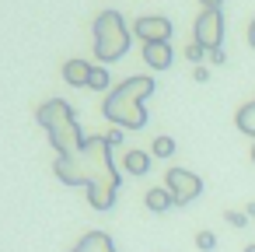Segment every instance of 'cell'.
Instances as JSON below:
<instances>
[{"mask_svg":"<svg viewBox=\"0 0 255 252\" xmlns=\"http://www.w3.org/2000/svg\"><path fill=\"white\" fill-rule=\"evenodd\" d=\"M53 172L67 186H84L88 189V203L95 210H112L116 207V193H119L123 179H119V168L112 165L109 137H88L77 151L56 154Z\"/></svg>","mask_w":255,"mask_h":252,"instance_id":"6da1fadb","label":"cell"},{"mask_svg":"<svg viewBox=\"0 0 255 252\" xmlns=\"http://www.w3.org/2000/svg\"><path fill=\"white\" fill-rule=\"evenodd\" d=\"M147 95H154V77H126L119 88H112L102 102V112L119 130H143L147 126Z\"/></svg>","mask_w":255,"mask_h":252,"instance_id":"7a4b0ae2","label":"cell"},{"mask_svg":"<svg viewBox=\"0 0 255 252\" xmlns=\"http://www.w3.org/2000/svg\"><path fill=\"white\" fill-rule=\"evenodd\" d=\"M35 119H39V126L49 133V144H53L56 154H70V151H77V147L88 140V137L81 133V123H77L74 105L63 102V98L42 102L39 112H35Z\"/></svg>","mask_w":255,"mask_h":252,"instance_id":"3957f363","label":"cell"},{"mask_svg":"<svg viewBox=\"0 0 255 252\" xmlns=\"http://www.w3.org/2000/svg\"><path fill=\"white\" fill-rule=\"evenodd\" d=\"M91 35H95V56H98V63L123 60L129 53V42H133V35H129V28H126V21H123L119 11H102L95 18Z\"/></svg>","mask_w":255,"mask_h":252,"instance_id":"277c9868","label":"cell"},{"mask_svg":"<svg viewBox=\"0 0 255 252\" xmlns=\"http://www.w3.org/2000/svg\"><path fill=\"white\" fill-rule=\"evenodd\" d=\"M192 42H199L206 53L220 49V42H224V11L220 7H203L199 11L196 28H192Z\"/></svg>","mask_w":255,"mask_h":252,"instance_id":"5b68a950","label":"cell"},{"mask_svg":"<svg viewBox=\"0 0 255 252\" xmlns=\"http://www.w3.org/2000/svg\"><path fill=\"white\" fill-rule=\"evenodd\" d=\"M164 186L171 189L175 207H185V203H192V200L203 193V179H199L196 172H189V168H168Z\"/></svg>","mask_w":255,"mask_h":252,"instance_id":"8992f818","label":"cell"},{"mask_svg":"<svg viewBox=\"0 0 255 252\" xmlns=\"http://www.w3.org/2000/svg\"><path fill=\"white\" fill-rule=\"evenodd\" d=\"M133 35L143 42H168L171 39V21L161 14H143L133 21Z\"/></svg>","mask_w":255,"mask_h":252,"instance_id":"52a82bcc","label":"cell"},{"mask_svg":"<svg viewBox=\"0 0 255 252\" xmlns=\"http://www.w3.org/2000/svg\"><path fill=\"white\" fill-rule=\"evenodd\" d=\"M171 60H175L171 42H143V63H147L150 70H168Z\"/></svg>","mask_w":255,"mask_h":252,"instance_id":"ba28073f","label":"cell"},{"mask_svg":"<svg viewBox=\"0 0 255 252\" xmlns=\"http://www.w3.org/2000/svg\"><path fill=\"white\" fill-rule=\"evenodd\" d=\"M63 81H67L70 88H88V81H91V63H88V60H67V63H63Z\"/></svg>","mask_w":255,"mask_h":252,"instance_id":"9c48e42d","label":"cell"},{"mask_svg":"<svg viewBox=\"0 0 255 252\" xmlns=\"http://www.w3.org/2000/svg\"><path fill=\"white\" fill-rule=\"evenodd\" d=\"M70 252H116V242H112L105 231H88Z\"/></svg>","mask_w":255,"mask_h":252,"instance_id":"30bf717a","label":"cell"},{"mask_svg":"<svg viewBox=\"0 0 255 252\" xmlns=\"http://www.w3.org/2000/svg\"><path fill=\"white\" fill-rule=\"evenodd\" d=\"M143 203H147V210L164 214V210H171V207H175V196H171V189H168V186H154V189H147Z\"/></svg>","mask_w":255,"mask_h":252,"instance_id":"8fae6325","label":"cell"},{"mask_svg":"<svg viewBox=\"0 0 255 252\" xmlns=\"http://www.w3.org/2000/svg\"><path fill=\"white\" fill-rule=\"evenodd\" d=\"M123 168H126L129 175H136V179H140V175H147V172H150V154L133 147V151H126V154H123Z\"/></svg>","mask_w":255,"mask_h":252,"instance_id":"7c38bea8","label":"cell"},{"mask_svg":"<svg viewBox=\"0 0 255 252\" xmlns=\"http://www.w3.org/2000/svg\"><path fill=\"white\" fill-rule=\"evenodd\" d=\"M234 123H238V130H241V133L255 137V102L241 105V109H238V116H234Z\"/></svg>","mask_w":255,"mask_h":252,"instance_id":"4fadbf2b","label":"cell"},{"mask_svg":"<svg viewBox=\"0 0 255 252\" xmlns=\"http://www.w3.org/2000/svg\"><path fill=\"white\" fill-rule=\"evenodd\" d=\"M109 84H112L109 70H105V67H91V81H88V88H95V91H109Z\"/></svg>","mask_w":255,"mask_h":252,"instance_id":"5bb4252c","label":"cell"},{"mask_svg":"<svg viewBox=\"0 0 255 252\" xmlns=\"http://www.w3.org/2000/svg\"><path fill=\"white\" fill-rule=\"evenodd\" d=\"M150 154H154V158H171V154H175V140H171V137H154Z\"/></svg>","mask_w":255,"mask_h":252,"instance_id":"9a60e30c","label":"cell"},{"mask_svg":"<svg viewBox=\"0 0 255 252\" xmlns=\"http://www.w3.org/2000/svg\"><path fill=\"white\" fill-rule=\"evenodd\" d=\"M196 245H199L203 252H210V249L217 245V235H213V231H199V235H196Z\"/></svg>","mask_w":255,"mask_h":252,"instance_id":"2e32d148","label":"cell"},{"mask_svg":"<svg viewBox=\"0 0 255 252\" xmlns=\"http://www.w3.org/2000/svg\"><path fill=\"white\" fill-rule=\"evenodd\" d=\"M203 56H206V49H203L199 42H189V46H185V60H192V63H199Z\"/></svg>","mask_w":255,"mask_h":252,"instance_id":"e0dca14e","label":"cell"},{"mask_svg":"<svg viewBox=\"0 0 255 252\" xmlns=\"http://www.w3.org/2000/svg\"><path fill=\"white\" fill-rule=\"evenodd\" d=\"M224 217H227V224H234V228H245V224H248V214H241V210H227Z\"/></svg>","mask_w":255,"mask_h":252,"instance_id":"ac0fdd59","label":"cell"},{"mask_svg":"<svg viewBox=\"0 0 255 252\" xmlns=\"http://www.w3.org/2000/svg\"><path fill=\"white\" fill-rule=\"evenodd\" d=\"M105 137H109V144H112V147H116V144H123V130H119V126H116V130H109Z\"/></svg>","mask_w":255,"mask_h":252,"instance_id":"d6986e66","label":"cell"},{"mask_svg":"<svg viewBox=\"0 0 255 252\" xmlns=\"http://www.w3.org/2000/svg\"><path fill=\"white\" fill-rule=\"evenodd\" d=\"M210 60H213V63H217V67H220V63H224V60H227V56H224V49H210Z\"/></svg>","mask_w":255,"mask_h":252,"instance_id":"ffe728a7","label":"cell"},{"mask_svg":"<svg viewBox=\"0 0 255 252\" xmlns=\"http://www.w3.org/2000/svg\"><path fill=\"white\" fill-rule=\"evenodd\" d=\"M192 77H196V81H206V77H210V70H206V67H196V70H192Z\"/></svg>","mask_w":255,"mask_h":252,"instance_id":"44dd1931","label":"cell"},{"mask_svg":"<svg viewBox=\"0 0 255 252\" xmlns=\"http://www.w3.org/2000/svg\"><path fill=\"white\" fill-rule=\"evenodd\" d=\"M248 46H252V49H255V21H252V25H248Z\"/></svg>","mask_w":255,"mask_h":252,"instance_id":"7402d4cb","label":"cell"},{"mask_svg":"<svg viewBox=\"0 0 255 252\" xmlns=\"http://www.w3.org/2000/svg\"><path fill=\"white\" fill-rule=\"evenodd\" d=\"M199 4H203V7H220L224 0H199Z\"/></svg>","mask_w":255,"mask_h":252,"instance_id":"603a6c76","label":"cell"},{"mask_svg":"<svg viewBox=\"0 0 255 252\" xmlns=\"http://www.w3.org/2000/svg\"><path fill=\"white\" fill-rule=\"evenodd\" d=\"M245 252H255V245H248V249H245Z\"/></svg>","mask_w":255,"mask_h":252,"instance_id":"cb8c5ba5","label":"cell"},{"mask_svg":"<svg viewBox=\"0 0 255 252\" xmlns=\"http://www.w3.org/2000/svg\"><path fill=\"white\" fill-rule=\"evenodd\" d=\"M252 161H255V147H252Z\"/></svg>","mask_w":255,"mask_h":252,"instance_id":"d4e9b609","label":"cell"}]
</instances>
